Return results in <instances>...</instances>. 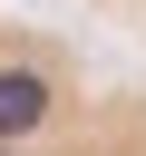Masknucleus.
<instances>
[{"instance_id": "nucleus-1", "label": "nucleus", "mask_w": 146, "mask_h": 156, "mask_svg": "<svg viewBox=\"0 0 146 156\" xmlns=\"http://www.w3.org/2000/svg\"><path fill=\"white\" fill-rule=\"evenodd\" d=\"M39 117H49V78L39 68H0V146H19Z\"/></svg>"}, {"instance_id": "nucleus-2", "label": "nucleus", "mask_w": 146, "mask_h": 156, "mask_svg": "<svg viewBox=\"0 0 146 156\" xmlns=\"http://www.w3.org/2000/svg\"><path fill=\"white\" fill-rule=\"evenodd\" d=\"M0 156H19V146H0Z\"/></svg>"}]
</instances>
